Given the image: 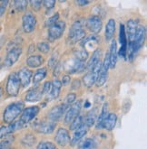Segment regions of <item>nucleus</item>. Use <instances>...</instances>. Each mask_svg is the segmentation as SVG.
<instances>
[{
	"label": "nucleus",
	"instance_id": "1",
	"mask_svg": "<svg viewBox=\"0 0 147 149\" xmlns=\"http://www.w3.org/2000/svg\"><path fill=\"white\" fill-rule=\"evenodd\" d=\"M24 109H25V103L21 100L9 104L5 109L3 113L4 122L6 124H11L13 122H15V119L21 115Z\"/></svg>",
	"mask_w": 147,
	"mask_h": 149
},
{
	"label": "nucleus",
	"instance_id": "2",
	"mask_svg": "<svg viewBox=\"0 0 147 149\" xmlns=\"http://www.w3.org/2000/svg\"><path fill=\"white\" fill-rule=\"evenodd\" d=\"M146 36V30L144 26H139L135 36L127 45V54L130 58H133L136 52L139 51L144 43Z\"/></svg>",
	"mask_w": 147,
	"mask_h": 149
},
{
	"label": "nucleus",
	"instance_id": "3",
	"mask_svg": "<svg viewBox=\"0 0 147 149\" xmlns=\"http://www.w3.org/2000/svg\"><path fill=\"white\" fill-rule=\"evenodd\" d=\"M20 87L21 83L18 78V74H17V72H12L7 78V81L6 85V93L11 96V97H15L19 93Z\"/></svg>",
	"mask_w": 147,
	"mask_h": 149
},
{
	"label": "nucleus",
	"instance_id": "4",
	"mask_svg": "<svg viewBox=\"0 0 147 149\" xmlns=\"http://www.w3.org/2000/svg\"><path fill=\"white\" fill-rule=\"evenodd\" d=\"M85 37V31L83 28V24L81 21H76L74 23L72 27L70 28L68 34V38L71 43H75L81 41Z\"/></svg>",
	"mask_w": 147,
	"mask_h": 149
},
{
	"label": "nucleus",
	"instance_id": "5",
	"mask_svg": "<svg viewBox=\"0 0 147 149\" xmlns=\"http://www.w3.org/2000/svg\"><path fill=\"white\" fill-rule=\"evenodd\" d=\"M66 28V24L65 21L58 20L54 24L48 27V36L51 40H57L61 37Z\"/></svg>",
	"mask_w": 147,
	"mask_h": 149
},
{
	"label": "nucleus",
	"instance_id": "6",
	"mask_svg": "<svg viewBox=\"0 0 147 149\" xmlns=\"http://www.w3.org/2000/svg\"><path fill=\"white\" fill-rule=\"evenodd\" d=\"M37 17L33 13L27 12L22 17V26L25 33H30L34 31L37 27Z\"/></svg>",
	"mask_w": 147,
	"mask_h": 149
},
{
	"label": "nucleus",
	"instance_id": "7",
	"mask_svg": "<svg viewBox=\"0 0 147 149\" xmlns=\"http://www.w3.org/2000/svg\"><path fill=\"white\" fill-rule=\"evenodd\" d=\"M39 111H40V107L38 106H31V107L25 108L21 113L19 121L24 126L27 125L30 123V122L37 116Z\"/></svg>",
	"mask_w": 147,
	"mask_h": 149
},
{
	"label": "nucleus",
	"instance_id": "8",
	"mask_svg": "<svg viewBox=\"0 0 147 149\" xmlns=\"http://www.w3.org/2000/svg\"><path fill=\"white\" fill-rule=\"evenodd\" d=\"M110 69V63H109V55L108 54L106 55L105 59L102 62V65H101V69H100V72L97 77V80H96V85L98 87H102L105 85V83L107 81V78H108V70Z\"/></svg>",
	"mask_w": 147,
	"mask_h": 149
},
{
	"label": "nucleus",
	"instance_id": "9",
	"mask_svg": "<svg viewBox=\"0 0 147 149\" xmlns=\"http://www.w3.org/2000/svg\"><path fill=\"white\" fill-rule=\"evenodd\" d=\"M101 65H102V62L97 63L91 70V71H89L83 77V82H84V86H86L87 88H91L94 84H96L99 72H100V69H101Z\"/></svg>",
	"mask_w": 147,
	"mask_h": 149
},
{
	"label": "nucleus",
	"instance_id": "10",
	"mask_svg": "<svg viewBox=\"0 0 147 149\" xmlns=\"http://www.w3.org/2000/svg\"><path fill=\"white\" fill-rule=\"evenodd\" d=\"M55 140L56 144L59 145L60 146H63V147L67 146L68 145L71 144L70 133H69V131L65 129V127H60L56 131Z\"/></svg>",
	"mask_w": 147,
	"mask_h": 149
},
{
	"label": "nucleus",
	"instance_id": "11",
	"mask_svg": "<svg viewBox=\"0 0 147 149\" xmlns=\"http://www.w3.org/2000/svg\"><path fill=\"white\" fill-rule=\"evenodd\" d=\"M24 127V125L19 120L15 121L11 124H8L7 126H4L0 127V139H4L16 131H18Z\"/></svg>",
	"mask_w": 147,
	"mask_h": 149
},
{
	"label": "nucleus",
	"instance_id": "12",
	"mask_svg": "<svg viewBox=\"0 0 147 149\" xmlns=\"http://www.w3.org/2000/svg\"><path fill=\"white\" fill-rule=\"evenodd\" d=\"M81 108H82V102L81 100L75 101L74 104H72V106L69 108L65 113V123H71V122L77 117L80 115V111H81Z\"/></svg>",
	"mask_w": 147,
	"mask_h": 149
},
{
	"label": "nucleus",
	"instance_id": "13",
	"mask_svg": "<svg viewBox=\"0 0 147 149\" xmlns=\"http://www.w3.org/2000/svg\"><path fill=\"white\" fill-rule=\"evenodd\" d=\"M67 108H68V106H67V105H65V103L53 107L49 110V112L47 114L48 119L50 121H53V122H56V121H58L60 118L63 117V115L66 111Z\"/></svg>",
	"mask_w": 147,
	"mask_h": 149
},
{
	"label": "nucleus",
	"instance_id": "14",
	"mask_svg": "<svg viewBox=\"0 0 147 149\" xmlns=\"http://www.w3.org/2000/svg\"><path fill=\"white\" fill-rule=\"evenodd\" d=\"M22 54V48L21 47H14L7 52L6 59L4 61V65L6 67L13 66Z\"/></svg>",
	"mask_w": 147,
	"mask_h": 149
},
{
	"label": "nucleus",
	"instance_id": "15",
	"mask_svg": "<svg viewBox=\"0 0 147 149\" xmlns=\"http://www.w3.org/2000/svg\"><path fill=\"white\" fill-rule=\"evenodd\" d=\"M85 26L90 32L98 33L103 28V22L97 15H91L85 22Z\"/></svg>",
	"mask_w": 147,
	"mask_h": 149
},
{
	"label": "nucleus",
	"instance_id": "16",
	"mask_svg": "<svg viewBox=\"0 0 147 149\" xmlns=\"http://www.w3.org/2000/svg\"><path fill=\"white\" fill-rule=\"evenodd\" d=\"M119 41L121 43V48L119 50V54L121 57L126 58L127 56V36H126V30L124 25L122 24H120V30H119Z\"/></svg>",
	"mask_w": 147,
	"mask_h": 149
},
{
	"label": "nucleus",
	"instance_id": "17",
	"mask_svg": "<svg viewBox=\"0 0 147 149\" xmlns=\"http://www.w3.org/2000/svg\"><path fill=\"white\" fill-rule=\"evenodd\" d=\"M56 127V123L53 121H43L41 123H37L36 125V130L42 134H51L54 132Z\"/></svg>",
	"mask_w": 147,
	"mask_h": 149
},
{
	"label": "nucleus",
	"instance_id": "18",
	"mask_svg": "<svg viewBox=\"0 0 147 149\" xmlns=\"http://www.w3.org/2000/svg\"><path fill=\"white\" fill-rule=\"evenodd\" d=\"M17 74H18V78H19L21 86H23L24 88L28 87L31 82L32 77H33V72L31 70L27 69V68H23L17 72Z\"/></svg>",
	"mask_w": 147,
	"mask_h": 149
},
{
	"label": "nucleus",
	"instance_id": "19",
	"mask_svg": "<svg viewBox=\"0 0 147 149\" xmlns=\"http://www.w3.org/2000/svg\"><path fill=\"white\" fill-rule=\"evenodd\" d=\"M43 96H44V94L42 92V90L36 87L27 93L25 100L27 102H37L43 99Z\"/></svg>",
	"mask_w": 147,
	"mask_h": 149
},
{
	"label": "nucleus",
	"instance_id": "20",
	"mask_svg": "<svg viewBox=\"0 0 147 149\" xmlns=\"http://www.w3.org/2000/svg\"><path fill=\"white\" fill-rule=\"evenodd\" d=\"M109 55V63H110V68L114 69L116 66L117 59H118V51H117V43L116 41H113L111 42L110 45V52H108Z\"/></svg>",
	"mask_w": 147,
	"mask_h": 149
},
{
	"label": "nucleus",
	"instance_id": "21",
	"mask_svg": "<svg viewBox=\"0 0 147 149\" xmlns=\"http://www.w3.org/2000/svg\"><path fill=\"white\" fill-rule=\"evenodd\" d=\"M88 128L89 127H87L84 124L81 127H79L78 129L75 130V133L73 135V137H71V145L72 146H75V145L78 144L81 141V140L84 138V136H85V135L87 134Z\"/></svg>",
	"mask_w": 147,
	"mask_h": 149
},
{
	"label": "nucleus",
	"instance_id": "22",
	"mask_svg": "<svg viewBox=\"0 0 147 149\" xmlns=\"http://www.w3.org/2000/svg\"><path fill=\"white\" fill-rule=\"evenodd\" d=\"M101 55H102V51L101 49H96L93 52L92 56L90 57V59L88 60L87 63L85 64L86 69L88 70V72L91 71V70L96 66L97 63H99L101 62Z\"/></svg>",
	"mask_w": 147,
	"mask_h": 149
},
{
	"label": "nucleus",
	"instance_id": "23",
	"mask_svg": "<svg viewBox=\"0 0 147 149\" xmlns=\"http://www.w3.org/2000/svg\"><path fill=\"white\" fill-rule=\"evenodd\" d=\"M116 122H117V115L115 113H109L106 118L105 119L103 123V127L102 128H105L108 131H112L116 125Z\"/></svg>",
	"mask_w": 147,
	"mask_h": 149
},
{
	"label": "nucleus",
	"instance_id": "24",
	"mask_svg": "<svg viewBox=\"0 0 147 149\" xmlns=\"http://www.w3.org/2000/svg\"><path fill=\"white\" fill-rule=\"evenodd\" d=\"M139 24H138L137 21L134 20V19H130L127 22V33L126 36L128 34V40L129 42L132 41L134 39V37L135 36V34L138 31V28H139Z\"/></svg>",
	"mask_w": 147,
	"mask_h": 149
},
{
	"label": "nucleus",
	"instance_id": "25",
	"mask_svg": "<svg viewBox=\"0 0 147 149\" xmlns=\"http://www.w3.org/2000/svg\"><path fill=\"white\" fill-rule=\"evenodd\" d=\"M85 63L84 62H81L79 60H73L71 61V64H69V68H67V72L70 73H76L81 72L85 69Z\"/></svg>",
	"mask_w": 147,
	"mask_h": 149
},
{
	"label": "nucleus",
	"instance_id": "26",
	"mask_svg": "<svg viewBox=\"0 0 147 149\" xmlns=\"http://www.w3.org/2000/svg\"><path fill=\"white\" fill-rule=\"evenodd\" d=\"M61 88H62V83L61 81L57 80H54L53 81L51 82V90L49 91V96L51 100H56L59 97V94H60V91H61Z\"/></svg>",
	"mask_w": 147,
	"mask_h": 149
},
{
	"label": "nucleus",
	"instance_id": "27",
	"mask_svg": "<svg viewBox=\"0 0 147 149\" xmlns=\"http://www.w3.org/2000/svg\"><path fill=\"white\" fill-rule=\"evenodd\" d=\"M109 114V111H108V104L107 103H105L103 105L102 107V110H101V113L99 114V116L96 121V129L99 130L102 128L103 127V123L105 119L106 118L107 115Z\"/></svg>",
	"mask_w": 147,
	"mask_h": 149
},
{
	"label": "nucleus",
	"instance_id": "28",
	"mask_svg": "<svg viewBox=\"0 0 147 149\" xmlns=\"http://www.w3.org/2000/svg\"><path fill=\"white\" fill-rule=\"evenodd\" d=\"M115 27H116L115 20L113 18L109 19L106 26V41H110L114 38L115 33Z\"/></svg>",
	"mask_w": 147,
	"mask_h": 149
},
{
	"label": "nucleus",
	"instance_id": "29",
	"mask_svg": "<svg viewBox=\"0 0 147 149\" xmlns=\"http://www.w3.org/2000/svg\"><path fill=\"white\" fill-rule=\"evenodd\" d=\"M44 61L42 55H31L27 60V65L30 68H38L44 63Z\"/></svg>",
	"mask_w": 147,
	"mask_h": 149
},
{
	"label": "nucleus",
	"instance_id": "30",
	"mask_svg": "<svg viewBox=\"0 0 147 149\" xmlns=\"http://www.w3.org/2000/svg\"><path fill=\"white\" fill-rule=\"evenodd\" d=\"M46 74H47V68L46 67L39 68L37 71L36 72V73H34L33 75V77H32L33 84L34 85H37L39 82H41L46 78Z\"/></svg>",
	"mask_w": 147,
	"mask_h": 149
},
{
	"label": "nucleus",
	"instance_id": "31",
	"mask_svg": "<svg viewBox=\"0 0 147 149\" xmlns=\"http://www.w3.org/2000/svg\"><path fill=\"white\" fill-rule=\"evenodd\" d=\"M96 109H94L88 114L87 117L84 118V124L87 127H92L96 124Z\"/></svg>",
	"mask_w": 147,
	"mask_h": 149
},
{
	"label": "nucleus",
	"instance_id": "32",
	"mask_svg": "<svg viewBox=\"0 0 147 149\" xmlns=\"http://www.w3.org/2000/svg\"><path fill=\"white\" fill-rule=\"evenodd\" d=\"M84 118L82 115L77 116L72 122H71V125H70V130H76L78 129L79 127H81L84 125Z\"/></svg>",
	"mask_w": 147,
	"mask_h": 149
},
{
	"label": "nucleus",
	"instance_id": "33",
	"mask_svg": "<svg viewBox=\"0 0 147 149\" xmlns=\"http://www.w3.org/2000/svg\"><path fill=\"white\" fill-rule=\"evenodd\" d=\"M96 146V144L94 142V139L91 138H86L84 141H83L80 146L79 149H94Z\"/></svg>",
	"mask_w": 147,
	"mask_h": 149
},
{
	"label": "nucleus",
	"instance_id": "34",
	"mask_svg": "<svg viewBox=\"0 0 147 149\" xmlns=\"http://www.w3.org/2000/svg\"><path fill=\"white\" fill-rule=\"evenodd\" d=\"M37 149H58L57 146L50 141H43L37 145Z\"/></svg>",
	"mask_w": 147,
	"mask_h": 149
},
{
	"label": "nucleus",
	"instance_id": "35",
	"mask_svg": "<svg viewBox=\"0 0 147 149\" xmlns=\"http://www.w3.org/2000/svg\"><path fill=\"white\" fill-rule=\"evenodd\" d=\"M37 50L42 52V54H47V52H49L50 50V45H49V43L46 42H40L37 43Z\"/></svg>",
	"mask_w": 147,
	"mask_h": 149
},
{
	"label": "nucleus",
	"instance_id": "36",
	"mask_svg": "<svg viewBox=\"0 0 147 149\" xmlns=\"http://www.w3.org/2000/svg\"><path fill=\"white\" fill-rule=\"evenodd\" d=\"M87 57H88V52L84 49L79 50L75 52V59L81 61V62H84V61L87 59Z\"/></svg>",
	"mask_w": 147,
	"mask_h": 149
},
{
	"label": "nucleus",
	"instance_id": "37",
	"mask_svg": "<svg viewBox=\"0 0 147 149\" xmlns=\"http://www.w3.org/2000/svg\"><path fill=\"white\" fill-rule=\"evenodd\" d=\"M27 4H28V1H15L14 2L15 9H17L18 11H24L27 9Z\"/></svg>",
	"mask_w": 147,
	"mask_h": 149
},
{
	"label": "nucleus",
	"instance_id": "38",
	"mask_svg": "<svg viewBox=\"0 0 147 149\" xmlns=\"http://www.w3.org/2000/svg\"><path fill=\"white\" fill-rule=\"evenodd\" d=\"M76 100V94L75 93H69L65 99V104L67 106H70V105L74 104Z\"/></svg>",
	"mask_w": 147,
	"mask_h": 149
},
{
	"label": "nucleus",
	"instance_id": "39",
	"mask_svg": "<svg viewBox=\"0 0 147 149\" xmlns=\"http://www.w3.org/2000/svg\"><path fill=\"white\" fill-rule=\"evenodd\" d=\"M13 142V138L6 137L5 140L0 142V149H10V146Z\"/></svg>",
	"mask_w": 147,
	"mask_h": 149
},
{
	"label": "nucleus",
	"instance_id": "40",
	"mask_svg": "<svg viewBox=\"0 0 147 149\" xmlns=\"http://www.w3.org/2000/svg\"><path fill=\"white\" fill-rule=\"evenodd\" d=\"M59 20V14L58 13H56L54 15H52L51 17H49V18L46 21V26H51L52 24H54L56 21Z\"/></svg>",
	"mask_w": 147,
	"mask_h": 149
},
{
	"label": "nucleus",
	"instance_id": "41",
	"mask_svg": "<svg viewBox=\"0 0 147 149\" xmlns=\"http://www.w3.org/2000/svg\"><path fill=\"white\" fill-rule=\"evenodd\" d=\"M28 3L31 5L32 9H34V11H39L43 5V1H37V0H34V1L32 0V1H29Z\"/></svg>",
	"mask_w": 147,
	"mask_h": 149
},
{
	"label": "nucleus",
	"instance_id": "42",
	"mask_svg": "<svg viewBox=\"0 0 147 149\" xmlns=\"http://www.w3.org/2000/svg\"><path fill=\"white\" fill-rule=\"evenodd\" d=\"M57 59H58V54L55 52V54L50 57V59L48 61V66L49 67H53V66L55 67L57 64V63H58Z\"/></svg>",
	"mask_w": 147,
	"mask_h": 149
},
{
	"label": "nucleus",
	"instance_id": "43",
	"mask_svg": "<svg viewBox=\"0 0 147 149\" xmlns=\"http://www.w3.org/2000/svg\"><path fill=\"white\" fill-rule=\"evenodd\" d=\"M56 1L55 0H46V1H43V5L47 9H52V8H54L55 6H56Z\"/></svg>",
	"mask_w": 147,
	"mask_h": 149
},
{
	"label": "nucleus",
	"instance_id": "44",
	"mask_svg": "<svg viewBox=\"0 0 147 149\" xmlns=\"http://www.w3.org/2000/svg\"><path fill=\"white\" fill-rule=\"evenodd\" d=\"M51 90V81H46L44 86L42 88V92L43 94H48Z\"/></svg>",
	"mask_w": 147,
	"mask_h": 149
},
{
	"label": "nucleus",
	"instance_id": "45",
	"mask_svg": "<svg viewBox=\"0 0 147 149\" xmlns=\"http://www.w3.org/2000/svg\"><path fill=\"white\" fill-rule=\"evenodd\" d=\"M8 3H9L8 1H2L1 4H0V16L3 15L5 14Z\"/></svg>",
	"mask_w": 147,
	"mask_h": 149
},
{
	"label": "nucleus",
	"instance_id": "46",
	"mask_svg": "<svg viewBox=\"0 0 147 149\" xmlns=\"http://www.w3.org/2000/svg\"><path fill=\"white\" fill-rule=\"evenodd\" d=\"M29 137H30V135L25 136V138H24V140H23V142H24L25 145H27V146H32L34 142H36V139H32V140H30Z\"/></svg>",
	"mask_w": 147,
	"mask_h": 149
},
{
	"label": "nucleus",
	"instance_id": "47",
	"mask_svg": "<svg viewBox=\"0 0 147 149\" xmlns=\"http://www.w3.org/2000/svg\"><path fill=\"white\" fill-rule=\"evenodd\" d=\"M70 80H71V78L69 75H65L62 79V81H61V83H62V86H66L69 82H70Z\"/></svg>",
	"mask_w": 147,
	"mask_h": 149
},
{
	"label": "nucleus",
	"instance_id": "48",
	"mask_svg": "<svg viewBox=\"0 0 147 149\" xmlns=\"http://www.w3.org/2000/svg\"><path fill=\"white\" fill-rule=\"evenodd\" d=\"M60 72H61V64H60V63H57V64L55 66V72H54V75L56 77H57Z\"/></svg>",
	"mask_w": 147,
	"mask_h": 149
},
{
	"label": "nucleus",
	"instance_id": "49",
	"mask_svg": "<svg viewBox=\"0 0 147 149\" xmlns=\"http://www.w3.org/2000/svg\"><path fill=\"white\" fill-rule=\"evenodd\" d=\"M77 5H79L80 6H85L90 4V1H76L75 2Z\"/></svg>",
	"mask_w": 147,
	"mask_h": 149
},
{
	"label": "nucleus",
	"instance_id": "50",
	"mask_svg": "<svg viewBox=\"0 0 147 149\" xmlns=\"http://www.w3.org/2000/svg\"><path fill=\"white\" fill-rule=\"evenodd\" d=\"M2 95H3V89H2V87L0 86V98L2 97Z\"/></svg>",
	"mask_w": 147,
	"mask_h": 149
}]
</instances>
